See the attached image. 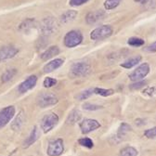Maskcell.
Instances as JSON below:
<instances>
[{
	"label": "cell",
	"mask_w": 156,
	"mask_h": 156,
	"mask_svg": "<svg viewBox=\"0 0 156 156\" xmlns=\"http://www.w3.org/2000/svg\"><path fill=\"white\" fill-rule=\"evenodd\" d=\"M83 41V35L79 31L73 30L68 32L63 39V42L65 47L67 48H75L78 45H80Z\"/></svg>",
	"instance_id": "2"
},
{
	"label": "cell",
	"mask_w": 156,
	"mask_h": 156,
	"mask_svg": "<svg viewBox=\"0 0 156 156\" xmlns=\"http://www.w3.org/2000/svg\"><path fill=\"white\" fill-rule=\"evenodd\" d=\"M37 83V77L36 75H31L26 80H24L21 85L19 86V92L20 93H26L27 91L31 90L35 87Z\"/></svg>",
	"instance_id": "12"
},
{
	"label": "cell",
	"mask_w": 156,
	"mask_h": 156,
	"mask_svg": "<svg viewBox=\"0 0 156 156\" xmlns=\"http://www.w3.org/2000/svg\"><path fill=\"white\" fill-rule=\"evenodd\" d=\"M144 135L148 139H154L156 136V126L152 127V128H150V129H147L144 132Z\"/></svg>",
	"instance_id": "31"
},
{
	"label": "cell",
	"mask_w": 156,
	"mask_h": 156,
	"mask_svg": "<svg viewBox=\"0 0 156 156\" xmlns=\"http://www.w3.org/2000/svg\"><path fill=\"white\" fill-rule=\"evenodd\" d=\"M144 94L146 95H149V96H153L156 94V86H152V87H147L144 91H143Z\"/></svg>",
	"instance_id": "35"
},
{
	"label": "cell",
	"mask_w": 156,
	"mask_h": 156,
	"mask_svg": "<svg viewBox=\"0 0 156 156\" xmlns=\"http://www.w3.org/2000/svg\"><path fill=\"white\" fill-rule=\"evenodd\" d=\"M34 27V19H27L21 25H20V30L27 32L29 29Z\"/></svg>",
	"instance_id": "22"
},
{
	"label": "cell",
	"mask_w": 156,
	"mask_h": 156,
	"mask_svg": "<svg viewBox=\"0 0 156 156\" xmlns=\"http://www.w3.org/2000/svg\"><path fill=\"white\" fill-rule=\"evenodd\" d=\"M142 60L141 56H136V57H132L128 60H126L125 62H123L121 64V67L123 68H126V69H131L133 68L134 66H136V64H139Z\"/></svg>",
	"instance_id": "18"
},
{
	"label": "cell",
	"mask_w": 156,
	"mask_h": 156,
	"mask_svg": "<svg viewBox=\"0 0 156 156\" xmlns=\"http://www.w3.org/2000/svg\"><path fill=\"white\" fill-rule=\"evenodd\" d=\"M121 2V0H105L104 2V8L107 10H111L118 7Z\"/></svg>",
	"instance_id": "27"
},
{
	"label": "cell",
	"mask_w": 156,
	"mask_h": 156,
	"mask_svg": "<svg viewBox=\"0 0 156 156\" xmlns=\"http://www.w3.org/2000/svg\"><path fill=\"white\" fill-rule=\"evenodd\" d=\"M120 156H138V151L133 147H126L121 150Z\"/></svg>",
	"instance_id": "21"
},
{
	"label": "cell",
	"mask_w": 156,
	"mask_h": 156,
	"mask_svg": "<svg viewBox=\"0 0 156 156\" xmlns=\"http://www.w3.org/2000/svg\"><path fill=\"white\" fill-rule=\"evenodd\" d=\"M37 105L41 108H47L58 103V98L52 93H41L36 99Z\"/></svg>",
	"instance_id": "5"
},
{
	"label": "cell",
	"mask_w": 156,
	"mask_h": 156,
	"mask_svg": "<svg viewBox=\"0 0 156 156\" xmlns=\"http://www.w3.org/2000/svg\"><path fill=\"white\" fill-rule=\"evenodd\" d=\"M17 71L15 69H12V70H7L1 76V80L3 83H6V82H9L10 79H12L13 76L16 74Z\"/></svg>",
	"instance_id": "25"
},
{
	"label": "cell",
	"mask_w": 156,
	"mask_h": 156,
	"mask_svg": "<svg viewBox=\"0 0 156 156\" xmlns=\"http://www.w3.org/2000/svg\"><path fill=\"white\" fill-rule=\"evenodd\" d=\"M100 127L101 124L94 119H85L84 121H82V123H80V129L83 134L90 133Z\"/></svg>",
	"instance_id": "9"
},
{
	"label": "cell",
	"mask_w": 156,
	"mask_h": 156,
	"mask_svg": "<svg viewBox=\"0 0 156 156\" xmlns=\"http://www.w3.org/2000/svg\"><path fill=\"white\" fill-rule=\"evenodd\" d=\"M94 93L97 95L102 96V97H108V96L112 95L114 93V90L113 89H105V88H101V87H95Z\"/></svg>",
	"instance_id": "24"
},
{
	"label": "cell",
	"mask_w": 156,
	"mask_h": 156,
	"mask_svg": "<svg viewBox=\"0 0 156 156\" xmlns=\"http://www.w3.org/2000/svg\"><path fill=\"white\" fill-rule=\"evenodd\" d=\"M104 17V12L102 10H96L87 14L86 17V22L87 24H94Z\"/></svg>",
	"instance_id": "13"
},
{
	"label": "cell",
	"mask_w": 156,
	"mask_h": 156,
	"mask_svg": "<svg viewBox=\"0 0 156 156\" xmlns=\"http://www.w3.org/2000/svg\"><path fill=\"white\" fill-rule=\"evenodd\" d=\"M57 28V23L53 18H46L41 23V30L44 34H51L55 32Z\"/></svg>",
	"instance_id": "10"
},
{
	"label": "cell",
	"mask_w": 156,
	"mask_h": 156,
	"mask_svg": "<svg viewBox=\"0 0 156 156\" xmlns=\"http://www.w3.org/2000/svg\"><path fill=\"white\" fill-rule=\"evenodd\" d=\"M149 73H150V65L147 62L141 63L138 68L129 74V79L133 82L141 81L143 78H145L149 74Z\"/></svg>",
	"instance_id": "6"
},
{
	"label": "cell",
	"mask_w": 156,
	"mask_h": 156,
	"mask_svg": "<svg viewBox=\"0 0 156 156\" xmlns=\"http://www.w3.org/2000/svg\"><path fill=\"white\" fill-rule=\"evenodd\" d=\"M94 93V89L90 88V89H87L83 92H81L79 95L76 96V99L79 100V101H85V100H87L88 98H90Z\"/></svg>",
	"instance_id": "28"
},
{
	"label": "cell",
	"mask_w": 156,
	"mask_h": 156,
	"mask_svg": "<svg viewBox=\"0 0 156 156\" xmlns=\"http://www.w3.org/2000/svg\"><path fill=\"white\" fill-rule=\"evenodd\" d=\"M131 129H132V128H131V126H130L128 124L123 123V124L120 126L119 129H118V132H117V136H118V138H124V136H126V134L127 132H129Z\"/></svg>",
	"instance_id": "23"
},
{
	"label": "cell",
	"mask_w": 156,
	"mask_h": 156,
	"mask_svg": "<svg viewBox=\"0 0 156 156\" xmlns=\"http://www.w3.org/2000/svg\"><path fill=\"white\" fill-rule=\"evenodd\" d=\"M81 119V113L79 111L77 110H73L70 112V114L68 115L67 117V120H66V123L68 125H73V124H75L77 123Z\"/></svg>",
	"instance_id": "19"
},
{
	"label": "cell",
	"mask_w": 156,
	"mask_h": 156,
	"mask_svg": "<svg viewBox=\"0 0 156 156\" xmlns=\"http://www.w3.org/2000/svg\"><path fill=\"white\" fill-rule=\"evenodd\" d=\"M19 49L12 46H7L0 48V62L7 61L17 55Z\"/></svg>",
	"instance_id": "11"
},
{
	"label": "cell",
	"mask_w": 156,
	"mask_h": 156,
	"mask_svg": "<svg viewBox=\"0 0 156 156\" xmlns=\"http://www.w3.org/2000/svg\"><path fill=\"white\" fill-rule=\"evenodd\" d=\"M58 53H60V48H58L57 46H52L41 54V58L43 61H48L49 58L57 56Z\"/></svg>",
	"instance_id": "16"
},
{
	"label": "cell",
	"mask_w": 156,
	"mask_h": 156,
	"mask_svg": "<svg viewBox=\"0 0 156 156\" xmlns=\"http://www.w3.org/2000/svg\"><path fill=\"white\" fill-rule=\"evenodd\" d=\"M24 122H25V114H24V112L22 111L21 112H20V113L17 115V117L15 118V120L13 121V123H12V125H11L12 129L15 130V131L20 130V129L22 128L23 125L24 124Z\"/></svg>",
	"instance_id": "17"
},
{
	"label": "cell",
	"mask_w": 156,
	"mask_h": 156,
	"mask_svg": "<svg viewBox=\"0 0 156 156\" xmlns=\"http://www.w3.org/2000/svg\"><path fill=\"white\" fill-rule=\"evenodd\" d=\"M144 43H145V41L140 37H131L127 41V44L132 47H141L144 45Z\"/></svg>",
	"instance_id": "26"
},
{
	"label": "cell",
	"mask_w": 156,
	"mask_h": 156,
	"mask_svg": "<svg viewBox=\"0 0 156 156\" xmlns=\"http://www.w3.org/2000/svg\"><path fill=\"white\" fill-rule=\"evenodd\" d=\"M113 33L112 27L111 25H102L94 29L90 33V38L93 41H101L110 37Z\"/></svg>",
	"instance_id": "1"
},
{
	"label": "cell",
	"mask_w": 156,
	"mask_h": 156,
	"mask_svg": "<svg viewBox=\"0 0 156 156\" xmlns=\"http://www.w3.org/2000/svg\"><path fill=\"white\" fill-rule=\"evenodd\" d=\"M15 115V107L8 106L0 111V128L6 126Z\"/></svg>",
	"instance_id": "7"
},
{
	"label": "cell",
	"mask_w": 156,
	"mask_h": 156,
	"mask_svg": "<svg viewBox=\"0 0 156 156\" xmlns=\"http://www.w3.org/2000/svg\"><path fill=\"white\" fill-rule=\"evenodd\" d=\"M77 16V12L75 10H67L61 16V22L62 23H67L73 21L74 18Z\"/></svg>",
	"instance_id": "20"
},
{
	"label": "cell",
	"mask_w": 156,
	"mask_h": 156,
	"mask_svg": "<svg viewBox=\"0 0 156 156\" xmlns=\"http://www.w3.org/2000/svg\"><path fill=\"white\" fill-rule=\"evenodd\" d=\"M57 84V80L54 79L52 77H47L46 79L44 80L43 82V85L46 88H49V87H54L55 85Z\"/></svg>",
	"instance_id": "30"
},
{
	"label": "cell",
	"mask_w": 156,
	"mask_h": 156,
	"mask_svg": "<svg viewBox=\"0 0 156 156\" xmlns=\"http://www.w3.org/2000/svg\"><path fill=\"white\" fill-rule=\"evenodd\" d=\"M78 142H79V144L83 147H86V148H88V149H91L93 148L94 146V143L93 141L89 139V138H83V139H80L79 140H78Z\"/></svg>",
	"instance_id": "29"
},
{
	"label": "cell",
	"mask_w": 156,
	"mask_h": 156,
	"mask_svg": "<svg viewBox=\"0 0 156 156\" xmlns=\"http://www.w3.org/2000/svg\"><path fill=\"white\" fill-rule=\"evenodd\" d=\"M64 61L62 58H55V60L49 62L48 63H47L44 68H43V71L44 73H52L53 71L57 70L58 68H60L62 64H63Z\"/></svg>",
	"instance_id": "14"
},
{
	"label": "cell",
	"mask_w": 156,
	"mask_h": 156,
	"mask_svg": "<svg viewBox=\"0 0 156 156\" xmlns=\"http://www.w3.org/2000/svg\"><path fill=\"white\" fill-rule=\"evenodd\" d=\"M39 135H40V131L38 130V128H37L36 126H34V127L32 129V131H31L29 136L24 140V142H23V148H28V147H30L32 144H34V143L38 140Z\"/></svg>",
	"instance_id": "15"
},
{
	"label": "cell",
	"mask_w": 156,
	"mask_h": 156,
	"mask_svg": "<svg viewBox=\"0 0 156 156\" xmlns=\"http://www.w3.org/2000/svg\"><path fill=\"white\" fill-rule=\"evenodd\" d=\"M147 83L145 81H138V82H135L134 84L129 86V88L132 90H136V89H140L142 87H144Z\"/></svg>",
	"instance_id": "32"
},
{
	"label": "cell",
	"mask_w": 156,
	"mask_h": 156,
	"mask_svg": "<svg viewBox=\"0 0 156 156\" xmlns=\"http://www.w3.org/2000/svg\"><path fill=\"white\" fill-rule=\"evenodd\" d=\"M90 65L85 62H74L71 66V75L73 77H83L87 76L90 73Z\"/></svg>",
	"instance_id": "3"
},
{
	"label": "cell",
	"mask_w": 156,
	"mask_h": 156,
	"mask_svg": "<svg viewBox=\"0 0 156 156\" xmlns=\"http://www.w3.org/2000/svg\"><path fill=\"white\" fill-rule=\"evenodd\" d=\"M84 109L87 111H97V110H100L102 107L100 105H96V104H91V103H86L83 105Z\"/></svg>",
	"instance_id": "33"
},
{
	"label": "cell",
	"mask_w": 156,
	"mask_h": 156,
	"mask_svg": "<svg viewBox=\"0 0 156 156\" xmlns=\"http://www.w3.org/2000/svg\"><path fill=\"white\" fill-rule=\"evenodd\" d=\"M58 122V116L56 113L54 112L48 113L41 120V129L43 130L44 133H48L55 127Z\"/></svg>",
	"instance_id": "4"
},
{
	"label": "cell",
	"mask_w": 156,
	"mask_h": 156,
	"mask_svg": "<svg viewBox=\"0 0 156 156\" xmlns=\"http://www.w3.org/2000/svg\"><path fill=\"white\" fill-rule=\"evenodd\" d=\"M88 0H70V5L73 7H78V6H82L86 4Z\"/></svg>",
	"instance_id": "34"
},
{
	"label": "cell",
	"mask_w": 156,
	"mask_h": 156,
	"mask_svg": "<svg viewBox=\"0 0 156 156\" xmlns=\"http://www.w3.org/2000/svg\"><path fill=\"white\" fill-rule=\"evenodd\" d=\"M145 50L147 51V52H156V41L155 42H153V43H151V45H149L146 48H145Z\"/></svg>",
	"instance_id": "36"
},
{
	"label": "cell",
	"mask_w": 156,
	"mask_h": 156,
	"mask_svg": "<svg viewBox=\"0 0 156 156\" xmlns=\"http://www.w3.org/2000/svg\"><path fill=\"white\" fill-rule=\"evenodd\" d=\"M63 140L62 139H58L49 142L47 152L49 156H60L63 152Z\"/></svg>",
	"instance_id": "8"
}]
</instances>
